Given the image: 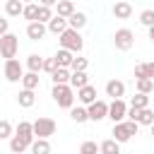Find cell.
<instances>
[{"instance_id": "cell-9", "label": "cell", "mask_w": 154, "mask_h": 154, "mask_svg": "<svg viewBox=\"0 0 154 154\" xmlns=\"http://www.w3.org/2000/svg\"><path fill=\"white\" fill-rule=\"evenodd\" d=\"M34 140H36V137H24V135L14 132V135L10 137V152H12V154H22V152L31 149V142H34Z\"/></svg>"}, {"instance_id": "cell-44", "label": "cell", "mask_w": 154, "mask_h": 154, "mask_svg": "<svg viewBox=\"0 0 154 154\" xmlns=\"http://www.w3.org/2000/svg\"><path fill=\"white\" fill-rule=\"evenodd\" d=\"M22 2H34V0H22Z\"/></svg>"}, {"instance_id": "cell-30", "label": "cell", "mask_w": 154, "mask_h": 154, "mask_svg": "<svg viewBox=\"0 0 154 154\" xmlns=\"http://www.w3.org/2000/svg\"><path fill=\"white\" fill-rule=\"evenodd\" d=\"M130 106H135V108H147V106H149V94L137 91V94L130 99Z\"/></svg>"}, {"instance_id": "cell-43", "label": "cell", "mask_w": 154, "mask_h": 154, "mask_svg": "<svg viewBox=\"0 0 154 154\" xmlns=\"http://www.w3.org/2000/svg\"><path fill=\"white\" fill-rule=\"evenodd\" d=\"M149 130H152V137H154V123H152V125H149Z\"/></svg>"}, {"instance_id": "cell-15", "label": "cell", "mask_w": 154, "mask_h": 154, "mask_svg": "<svg viewBox=\"0 0 154 154\" xmlns=\"http://www.w3.org/2000/svg\"><path fill=\"white\" fill-rule=\"evenodd\" d=\"M67 26H70V22H67V17H63V14H55V17L48 22V31L55 34V36H60Z\"/></svg>"}, {"instance_id": "cell-19", "label": "cell", "mask_w": 154, "mask_h": 154, "mask_svg": "<svg viewBox=\"0 0 154 154\" xmlns=\"http://www.w3.org/2000/svg\"><path fill=\"white\" fill-rule=\"evenodd\" d=\"M70 118L75 120V123H87L89 120V108L82 103V106H72L70 108Z\"/></svg>"}, {"instance_id": "cell-33", "label": "cell", "mask_w": 154, "mask_h": 154, "mask_svg": "<svg viewBox=\"0 0 154 154\" xmlns=\"http://www.w3.org/2000/svg\"><path fill=\"white\" fill-rule=\"evenodd\" d=\"M55 14H53V7H48V5H41V10H38V22H51Z\"/></svg>"}, {"instance_id": "cell-6", "label": "cell", "mask_w": 154, "mask_h": 154, "mask_svg": "<svg viewBox=\"0 0 154 154\" xmlns=\"http://www.w3.org/2000/svg\"><path fill=\"white\" fill-rule=\"evenodd\" d=\"M17 48H19V38L14 34H2L0 36V51H2V58H14L17 55Z\"/></svg>"}, {"instance_id": "cell-14", "label": "cell", "mask_w": 154, "mask_h": 154, "mask_svg": "<svg viewBox=\"0 0 154 154\" xmlns=\"http://www.w3.org/2000/svg\"><path fill=\"white\" fill-rule=\"evenodd\" d=\"M77 101H79V103H84V106L94 103V101H96V89H94L91 84L79 87V89H77Z\"/></svg>"}, {"instance_id": "cell-28", "label": "cell", "mask_w": 154, "mask_h": 154, "mask_svg": "<svg viewBox=\"0 0 154 154\" xmlns=\"http://www.w3.org/2000/svg\"><path fill=\"white\" fill-rule=\"evenodd\" d=\"M101 152H103V154H118V152H120V142H118L116 137L103 140V142H101Z\"/></svg>"}, {"instance_id": "cell-29", "label": "cell", "mask_w": 154, "mask_h": 154, "mask_svg": "<svg viewBox=\"0 0 154 154\" xmlns=\"http://www.w3.org/2000/svg\"><path fill=\"white\" fill-rule=\"evenodd\" d=\"M55 10H58V14H63V17H70V14L75 12V2H72V0H58Z\"/></svg>"}, {"instance_id": "cell-3", "label": "cell", "mask_w": 154, "mask_h": 154, "mask_svg": "<svg viewBox=\"0 0 154 154\" xmlns=\"http://www.w3.org/2000/svg\"><path fill=\"white\" fill-rule=\"evenodd\" d=\"M137 130H140V123L137 120H132V118H128V120H120V123H113V137L123 144V142H128L132 135H137Z\"/></svg>"}, {"instance_id": "cell-18", "label": "cell", "mask_w": 154, "mask_h": 154, "mask_svg": "<svg viewBox=\"0 0 154 154\" xmlns=\"http://www.w3.org/2000/svg\"><path fill=\"white\" fill-rule=\"evenodd\" d=\"M24 5L26 2H22V0H5V14L7 17H19L24 12Z\"/></svg>"}, {"instance_id": "cell-42", "label": "cell", "mask_w": 154, "mask_h": 154, "mask_svg": "<svg viewBox=\"0 0 154 154\" xmlns=\"http://www.w3.org/2000/svg\"><path fill=\"white\" fill-rule=\"evenodd\" d=\"M147 31H149V41H152V43H154V24H152V26H149V29H147Z\"/></svg>"}, {"instance_id": "cell-13", "label": "cell", "mask_w": 154, "mask_h": 154, "mask_svg": "<svg viewBox=\"0 0 154 154\" xmlns=\"http://www.w3.org/2000/svg\"><path fill=\"white\" fill-rule=\"evenodd\" d=\"M113 17L116 19H130L132 17V5L128 0H116L113 5Z\"/></svg>"}, {"instance_id": "cell-4", "label": "cell", "mask_w": 154, "mask_h": 154, "mask_svg": "<svg viewBox=\"0 0 154 154\" xmlns=\"http://www.w3.org/2000/svg\"><path fill=\"white\" fill-rule=\"evenodd\" d=\"M113 46L118 48V51H130L132 46H135V34L130 31V29H118L116 34H113Z\"/></svg>"}, {"instance_id": "cell-35", "label": "cell", "mask_w": 154, "mask_h": 154, "mask_svg": "<svg viewBox=\"0 0 154 154\" xmlns=\"http://www.w3.org/2000/svg\"><path fill=\"white\" fill-rule=\"evenodd\" d=\"M140 22L149 29V26L154 24V10H142V12H140Z\"/></svg>"}, {"instance_id": "cell-20", "label": "cell", "mask_w": 154, "mask_h": 154, "mask_svg": "<svg viewBox=\"0 0 154 154\" xmlns=\"http://www.w3.org/2000/svg\"><path fill=\"white\" fill-rule=\"evenodd\" d=\"M38 10H41V2H26L22 17H24L26 22H36V19H38Z\"/></svg>"}, {"instance_id": "cell-39", "label": "cell", "mask_w": 154, "mask_h": 154, "mask_svg": "<svg viewBox=\"0 0 154 154\" xmlns=\"http://www.w3.org/2000/svg\"><path fill=\"white\" fill-rule=\"evenodd\" d=\"M7 31H10V22H7V19H0V36L7 34Z\"/></svg>"}, {"instance_id": "cell-26", "label": "cell", "mask_w": 154, "mask_h": 154, "mask_svg": "<svg viewBox=\"0 0 154 154\" xmlns=\"http://www.w3.org/2000/svg\"><path fill=\"white\" fill-rule=\"evenodd\" d=\"M43 60L46 58H41L38 53H31V55H26V67L34 70V72H41L43 70Z\"/></svg>"}, {"instance_id": "cell-23", "label": "cell", "mask_w": 154, "mask_h": 154, "mask_svg": "<svg viewBox=\"0 0 154 154\" xmlns=\"http://www.w3.org/2000/svg\"><path fill=\"white\" fill-rule=\"evenodd\" d=\"M51 152V142L48 137H36L31 142V154H48Z\"/></svg>"}, {"instance_id": "cell-25", "label": "cell", "mask_w": 154, "mask_h": 154, "mask_svg": "<svg viewBox=\"0 0 154 154\" xmlns=\"http://www.w3.org/2000/svg\"><path fill=\"white\" fill-rule=\"evenodd\" d=\"M67 22H70V26H72V29H84V26H87V14L75 10V12L67 17Z\"/></svg>"}, {"instance_id": "cell-8", "label": "cell", "mask_w": 154, "mask_h": 154, "mask_svg": "<svg viewBox=\"0 0 154 154\" xmlns=\"http://www.w3.org/2000/svg\"><path fill=\"white\" fill-rule=\"evenodd\" d=\"M34 135L36 137H51V135H55V120L53 118H36L34 120Z\"/></svg>"}, {"instance_id": "cell-38", "label": "cell", "mask_w": 154, "mask_h": 154, "mask_svg": "<svg viewBox=\"0 0 154 154\" xmlns=\"http://www.w3.org/2000/svg\"><path fill=\"white\" fill-rule=\"evenodd\" d=\"M140 77H149L147 75V63H137L135 65V79H140Z\"/></svg>"}, {"instance_id": "cell-36", "label": "cell", "mask_w": 154, "mask_h": 154, "mask_svg": "<svg viewBox=\"0 0 154 154\" xmlns=\"http://www.w3.org/2000/svg\"><path fill=\"white\" fill-rule=\"evenodd\" d=\"M12 137V125L10 120H0V140H10Z\"/></svg>"}, {"instance_id": "cell-5", "label": "cell", "mask_w": 154, "mask_h": 154, "mask_svg": "<svg viewBox=\"0 0 154 154\" xmlns=\"http://www.w3.org/2000/svg\"><path fill=\"white\" fill-rule=\"evenodd\" d=\"M24 77V67L17 58H5V79L7 82H22Z\"/></svg>"}, {"instance_id": "cell-24", "label": "cell", "mask_w": 154, "mask_h": 154, "mask_svg": "<svg viewBox=\"0 0 154 154\" xmlns=\"http://www.w3.org/2000/svg\"><path fill=\"white\" fill-rule=\"evenodd\" d=\"M70 77H72V70H70V67H58V70L51 75L53 84H65V82H70Z\"/></svg>"}, {"instance_id": "cell-11", "label": "cell", "mask_w": 154, "mask_h": 154, "mask_svg": "<svg viewBox=\"0 0 154 154\" xmlns=\"http://www.w3.org/2000/svg\"><path fill=\"white\" fill-rule=\"evenodd\" d=\"M46 34H48V24H46V22H38V19H36V22H29V24H26V36H29L31 41L43 38Z\"/></svg>"}, {"instance_id": "cell-12", "label": "cell", "mask_w": 154, "mask_h": 154, "mask_svg": "<svg viewBox=\"0 0 154 154\" xmlns=\"http://www.w3.org/2000/svg\"><path fill=\"white\" fill-rule=\"evenodd\" d=\"M106 96H111V99H123V96H125V82H123V79H108V82H106Z\"/></svg>"}, {"instance_id": "cell-1", "label": "cell", "mask_w": 154, "mask_h": 154, "mask_svg": "<svg viewBox=\"0 0 154 154\" xmlns=\"http://www.w3.org/2000/svg\"><path fill=\"white\" fill-rule=\"evenodd\" d=\"M51 96H53V101L60 106V108H72L75 106V87L70 84V82H65V84H53V91H51Z\"/></svg>"}, {"instance_id": "cell-32", "label": "cell", "mask_w": 154, "mask_h": 154, "mask_svg": "<svg viewBox=\"0 0 154 154\" xmlns=\"http://www.w3.org/2000/svg\"><path fill=\"white\" fill-rule=\"evenodd\" d=\"M79 152H82V154H96V152H101V144H96V142L87 140V142H82Z\"/></svg>"}, {"instance_id": "cell-17", "label": "cell", "mask_w": 154, "mask_h": 154, "mask_svg": "<svg viewBox=\"0 0 154 154\" xmlns=\"http://www.w3.org/2000/svg\"><path fill=\"white\" fill-rule=\"evenodd\" d=\"M75 55H77L75 51L63 48V46H60V48H58V53H55V58H58V65H60V67H70V65H72V60H75Z\"/></svg>"}, {"instance_id": "cell-7", "label": "cell", "mask_w": 154, "mask_h": 154, "mask_svg": "<svg viewBox=\"0 0 154 154\" xmlns=\"http://www.w3.org/2000/svg\"><path fill=\"white\" fill-rule=\"evenodd\" d=\"M128 103L123 101V99H113L111 103H108V118L113 120V123H120V120H125L128 118Z\"/></svg>"}, {"instance_id": "cell-2", "label": "cell", "mask_w": 154, "mask_h": 154, "mask_svg": "<svg viewBox=\"0 0 154 154\" xmlns=\"http://www.w3.org/2000/svg\"><path fill=\"white\" fill-rule=\"evenodd\" d=\"M58 41H60L63 48H70V51H75V53H79V51L84 48V38H82L79 29H72V26H67V29L58 36Z\"/></svg>"}, {"instance_id": "cell-10", "label": "cell", "mask_w": 154, "mask_h": 154, "mask_svg": "<svg viewBox=\"0 0 154 154\" xmlns=\"http://www.w3.org/2000/svg\"><path fill=\"white\" fill-rule=\"evenodd\" d=\"M87 108H89V120H94V123H99V120L108 118V103H106L103 99H96V101H94V103H89Z\"/></svg>"}, {"instance_id": "cell-16", "label": "cell", "mask_w": 154, "mask_h": 154, "mask_svg": "<svg viewBox=\"0 0 154 154\" xmlns=\"http://www.w3.org/2000/svg\"><path fill=\"white\" fill-rule=\"evenodd\" d=\"M34 91H36V89H26V87H24V89L17 94V103H19L22 108H31V106L36 103V94H34Z\"/></svg>"}, {"instance_id": "cell-34", "label": "cell", "mask_w": 154, "mask_h": 154, "mask_svg": "<svg viewBox=\"0 0 154 154\" xmlns=\"http://www.w3.org/2000/svg\"><path fill=\"white\" fill-rule=\"evenodd\" d=\"M58 67H60V65H58V58H55V55H53V58H46V60H43V72L53 75V72H55Z\"/></svg>"}, {"instance_id": "cell-40", "label": "cell", "mask_w": 154, "mask_h": 154, "mask_svg": "<svg viewBox=\"0 0 154 154\" xmlns=\"http://www.w3.org/2000/svg\"><path fill=\"white\" fill-rule=\"evenodd\" d=\"M38 2H41V5H48V7H55V5H58V0H38Z\"/></svg>"}, {"instance_id": "cell-37", "label": "cell", "mask_w": 154, "mask_h": 154, "mask_svg": "<svg viewBox=\"0 0 154 154\" xmlns=\"http://www.w3.org/2000/svg\"><path fill=\"white\" fill-rule=\"evenodd\" d=\"M87 65H89V60H87V58H82V55H75V60H72L70 70H87Z\"/></svg>"}, {"instance_id": "cell-41", "label": "cell", "mask_w": 154, "mask_h": 154, "mask_svg": "<svg viewBox=\"0 0 154 154\" xmlns=\"http://www.w3.org/2000/svg\"><path fill=\"white\" fill-rule=\"evenodd\" d=\"M147 75L154 79V63H147Z\"/></svg>"}, {"instance_id": "cell-22", "label": "cell", "mask_w": 154, "mask_h": 154, "mask_svg": "<svg viewBox=\"0 0 154 154\" xmlns=\"http://www.w3.org/2000/svg\"><path fill=\"white\" fill-rule=\"evenodd\" d=\"M70 84H72L75 89H79V87H84V84H89V75H87V70H72V77H70Z\"/></svg>"}, {"instance_id": "cell-21", "label": "cell", "mask_w": 154, "mask_h": 154, "mask_svg": "<svg viewBox=\"0 0 154 154\" xmlns=\"http://www.w3.org/2000/svg\"><path fill=\"white\" fill-rule=\"evenodd\" d=\"M38 84H41L38 72H34V70L24 72V77H22V87H26V89H38Z\"/></svg>"}, {"instance_id": "cell-27", "label": "cell", "mask_w": 154, "mask_h": 154, "mask_svg": "<svg viewBox=\"0 0 154 154\" xmlns=\"http://www.w3.org/2000/svg\"><path fill=\"white\" fill-rule=\"evenodd\" d=\"M135 89L144 91V94H152L154 91V79L152 77H140V79H135Z\"/></svg>"}, {"instance_id": "cell-31", "label": "cell", "mask_w": 154, "mask_h": 154, "mask_svg": "<svg viewBox=\"0 0 154 154\" xmlns=\"http://www.w3.org/2000/svg\"><path fill=\"white\" fill-rule=\"evenodd\" d=\"M137 123H140V125H152V123H154V111H152L149 106H147V108H142V111H140Z\"/></svg>"}]
</instances>
